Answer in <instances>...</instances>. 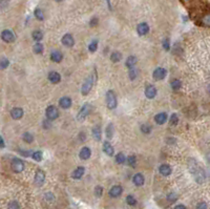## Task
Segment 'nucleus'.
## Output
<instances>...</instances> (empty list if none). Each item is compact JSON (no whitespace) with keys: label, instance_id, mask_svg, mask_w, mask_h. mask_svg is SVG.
I'll list each match as a JSON object with an SVG mask.
<instances>
[{"label":"nucleus","instance_id":"a18cd8bd","mask_svg":"<svg viewBox=\"0 0 210 209\" xmlns=\"http://www.w3.org/2000/svg\"><path fill=\"white\" fill-rule=\"evenodd\" d=\"M167 199H168L170 202H174V201L178 199V195L175 194H169L167 195Z\"/></svg>","mask_w":210,"mask_h":209},{"label":"nucleus","instance_id":"79ce46f5","mask_svg":"<svg viewBox=\"0 0 210 209\" xmlns=\"http://www.w3.org/2000/svg\"><path fill=\"white\" fill-rule=\"evenodd\" d=\"M0 64H1V68L2 70H4V68H6L7 66H9L10 64V61L6 59V58H1V62H0Z\"/></svg>","mask_w":210,"mask_h":209},{"label":"nucleus","instance_id":"2f4dec72","mask_svg":"<svg viewBox=\"0 0 210 209\" xmlns=\"http://www.w3.org/2000/svg\"><path fill=\"white\" fill-rule=\"evenodd\" d=\"M127 164H128L130 167H135V165H137V158H135V156H129V157L127 158Z\"/></svg>","mask_w":210,"mask_h":209},{"label":"nucleus","instance_id":"58836bf2","mask_svg":"<svg viewBox=\"0 0 210 209\" xmlns=\"http://www.w3.org/2000/svg\"><path fill=\"white\" fill-rule=\"evenodd\" d=\"M179 123V117H178L177 113H172L171 117H170V124L171 125H177Z\"/></svg>","mask_w":210,"mask_h":209},{"label":"nucleus","instance_id":"72a5a7b5","mask_svg":"<svg viewBox=\"0 0 210 209\" xmlns=\"http://www.w3.org/2000/svg\"><path fill=\"white\" fill-rule=\"evenodd\" d=\"M34 15H35V17H36L39 21L44 20V14H43V12H42V11H41L40 9H36V10H35V12H34Z\"/></svg>","mask_w":210,"mask_h":209},{"label":"nucleus","instance_id":"4be33fe9","mask_svg":"<svg viewBox=\"0 0 210 209\" xmlns=\"http://www.w3.org/2000/svg\"><path fill=\"white\" fill-rule=\"evenodd\" d=\"M62 59H63V55H62V53L59 51H54L52 54H50V60L56 63L61 62Z\"/></svg>","mask_w":210,"mask_h":209},{"label":"nucleus","instance_id":"f8f14e48","mask_svg":"<svg viewBox=\"0 0 210 209\" xmlns=\"http://www.w3.org/2000/svg\"><path fill=\"white\" fill-rule=\"evenodd\" d=\"M23 109L20 107H14L12 110H11V117H12L14 120H20L21 118L23 117Z\"/></svg>","mask_w":210,"mask_h":209},{"label":"nucleus","instance_id":"ddd939ff","mask_svg":"<svg viewBox=\"0 0 210 209\" xmlns=\"http://www.w3.org/2000/svg\"><path fill=\"white\" fill-rule=\"evenodd\" d=\"M145 96L148 99H153L156 96V88L155 85H147L145 88Z\"/></svg>","mask_w":210,"mask_h":209},{"label":"nucleus","instance_id":"3c124183","mask_svg":"<svg viewBox=\"0 0 210 209\" xmlns=\"http://www.w3.org/2000/svg\"><path fill=\"white\" fill-rule=\"evenodd\" d=\"M203 22L205 23L206 25H210V16H206V17H204Z\"/></svg>","mask_w":210,"mask_h":209},{"label":"nucleus","instance_id":"bb28decb","mask_svg":"<svg viewBox=\"0 0 210 209\" xmlns=\"http://www.w3.org/2000/svg\"><path fill=\"white\" fill-rule=\"evenodd\" d=\"M121 59H122V54H121L120 52H114V53H111L110 60L114 63H117V62L121 61Z\"/></svg>","mask_w":210,"mask_h":209},{"label":"nucleus","instance_id":"603ef678","mask_svg":"<svg viewBox=\"0 0 210 209\" xmlns=\"http://www.w3.org/2000/svg\"><path fill=\"white\" fill-rule=\"evenodd\" d=\"M0 147H1V149H3V148L5 147V144H4V139L3 137H0Z\"/></svg>","mask_w":210,"mask_h":209},{"label":"nucleus","instance_id":"9d476101","mask_svg":"<svg viewBox=\"0 0 210 209\" xmlns=\"http://www.w3.org/2000/svg\"><path fill=\"white\" fill-rule=\"evenodd\" d=\"M61 42L62 44L66 47H71L75 44V40H74V37L71 35V34H65L64 36L62 37L61 39Z\"/></svg>","mask_w":210,"mask_h":209},{"label":"nucleus","instance_id":"c9c22d12","mask_svg":"<svg viewBox=\"0 0 210 209\" xmlns=\"http://www.w3.org/2000/svg\"><path fill=\"white\" fill-rule=\"evenodd\" d=\"M140 129H141V131H142L143 134H150V131H151V127L148 125L147 123L142 124V125L140 126Z\"/></svg>","mask_w":210,"mask_h":209},{"label":"nucleus","instance_id":"09e8293b","mask_svg":"<svg viewBox=\"0 0 210 209\" xmlns=\"http://www.w3.org/2000/svg\"><path fill=\"white\" fill-rule=\"evenodd\" d=\"M196 209H207V204L205 202H201L196 205Z\"/></svg>","mask_w":210,"mask_h":209},{"label":"nucleus","instance_id":"b1692460","mask_svg":"<svg viewBox=\"0 0 210 209\" xmlns=\"http://www.w3.org/2000/svg\"><path fill=\"white\" fill-rule=\"evenodd\" d=\"M137 57L135 56H129L128 58L126 59V62H125V65L127 68H129V70H131V68L135 67V65L137 64Z\"/></svg>","mask_w":210,"mask_h":209},{"label":"nucleus","instance_id":"20e7f679","mask_svg":"<svg viewBox=\"0 0 210 209\" xmlns=\"http://www.w3.org/2000/svg\"><path fill=\"white\" fill-rule=\"evenodd\" d=\"M92 86H94V77L92 75L88 76L86 78V80L83 83V85L81 87V94L83 96H87L89 94V92L92 91Z\"/></svg>","mask_w":210,"mask_h":209},{"label":"nucleus","instance_id":"6ab92c4d","mask_svg":"<svg viewBox=\"0 0 210 209\" xmlns=\"http://www.w3.org/2000/svg\"><path fill=\"white\" fill-rule=\"evenodd\" d=\"M159 171H160V173L162 174V176L168 177L169 174L171 173L172 169L168 164H162V165L160 166V168H159Z\"/></svg>","mask_w":210,"mask_h":209},{"label":"nucleus","instance_id":"7ed1b4c3","mask_svg":"<svg viewBox=\"0 0 210 209\" xmlns=\"http://www.w3.org/2000/svg\"><path fill=\"white\" fill-rule=\"evenodd\" d=\"M12 170L16 173H20L24 170V162L19 158H14L11 162Z\"/></svg>","mask_w":210,"mask_h":209},{"label":"nucleus","instance_id":"9b49d317","mask_svg":"<svg viewBox=\"0 0 210 209\" xmlns=\"http://www.w3.org/2000/svg\"><path fill=\"white\" fill-rule=\"evenodd\" d=\"M47 79H49V81L50 83L57 84L61 81V75L59 73H57V71L53 70V71H49V76H47Z\"/></svg>","mask_w":210,"mask_h":209},{"label":"nucleus","instance_id":"49530a36","mask_svg":"<svg viewBox=\"0 0 210 209\" xmlns=\"http://www.w3.org/2000/svg\"><path fill=\"white\" fill-rule=\"evenodd\" d=\"M98 23H99V20H98V18H97V17H94L92 20H90L89 25H90V26H97V25H98Z\"/></svg>","mask_w":210,"mask_h":209},{"label":"nucleus","instance_id":"393cba45","mask_svg":"<svg viewBox=\"0 0 210 209\" xmlns=\"http://www.w3.org/2000/svg\"><path fill=\"white\" fill-rule=\"evenodd\" d=\"M92 131V137H94V139L96 141H100L101 140V127L100 126H95Z\"/></svg>","mask_w":210,"mask_h":209},{"label":"nucleus","instance_id":"423d86ee","mask_svg":"<svg viewBox=\"0 0 210 209\" xmlns=\"http://www.w3.org/2000/svg\"><path fill=\"white\" fill-rule=\"evenodd\" d=\"M45 115H46V118L49 120H56L59 117V110L54 105H49V106H47L46 110H45Z\"/></svg>","mask_w":210,"mask_h":209},{"label":"nucleus","instance_id":"a211bd4d","mask_svg":"<svg viewBox=\"0 0 210 209\" xmlns=\"http://www.w3.org/2000/svg\"><path fill=\"white\" fill-rule=\"evenodd\" d=\"M132 182H134L135 186H142L145 182V178L142 173H135L134 178H132Z\"/></svg>","mask_w":210,"mask_h":209},{"label":"nucleus","instance_id":"a878e982","mask_svg":"<svg viewBox=\"0 0 210 209\" xmlns=\"http://www.w3.org/2000/svg\"><path fill=\"white\" fill-rule=\"evenodd\" d=\"M32 37L35 41H41L43 38V33L40 30H35L32 33Z\"/></svg>","mask_w":210,"mask_h":209},{"label":"nucleus","instance_id":"5701e85b","mask_svg":"<svg viewBox=\"0 0 210 209\" xmlns=\"http://www.w3.org/2000/svg\"><path fill=\"white\" fill-rule=\"evenodd\" d=\"M59 105L62 108H70L71 106V99L70 97H62L59 101Z\"/></svg>","mask_w":210,"mask_h":209},{"label":"nucleus","instance_id":"412c9836","mask_svg":"<svg viewBox=\"0 0 210 209\" xmlns=\"http://www.w3.org/2000/svg\"><path fill=\"white\" fill-rule=\"evenodd\" d=\"M155 121H156V123L160 124V125H163V124L167 121V113H159L158 115L155 116Z\"/></svg>","mask_w":210,"mask_h":209},{"label":"nucleus","instance_id":"c85d7f7f","mask_svg":"<svg viewBox=\"0 0 210 209\" xmlns=\"http://www.w3.org/2000/svg\"><path fill=\"white\" fill-rule=\"evenodd\" d=\"M22 138H23V141L25 143H28V144H31V143L34 141V136L31 133H28V131H26V133L23 134Z\"/></svg>","mask_w":210,"mask_h":209},{"label":"nucleus","instance_id":"aec40b11","mask_svg":"<svg viewBox=\"0 0 210 209\" xmlns=\"http://www.w3.org/2000/svg\"><path fill=\"white\" fill-rule=\"evenodd\" d=\"M84 173H85V168L82 167V166H79V167H77L75 170L73 171V174H71V177H73V179L79 180V179H81L82 177H83Z\"/></svg>","mask_w":210,"mask_h":209},{"label":"nucleus","instance_id":"de8ad7c7","mask_svg":"<svg viewBox=\"0 0 210 209\" xmlns=\"http://www.w3.org/2000/svg\"><path fill=\"white\" fill-rule=\"evenodd\" d=\"M45 198H46V200H47V201H49V202H52V201H54V199H55L54 194H53L52 192H47V194H45Z\"/></svg>","mask_w":210,"mask_h":209},{"label":"nucleus","instance_id":"6e6d98bb","mask_svg":"<svg viewBox=\"0 0 210 209\" xmlns=\"http://www.w3.org/2000/svg\"><path fill=\"white\" fill-rule=\"evenodd\" d=\"M55 1H57V2H61V1H63V0H55Z\"/></svg>","mask_w":210,"mask_h":209},{"label":"nucleus","instance_id":"7c9ffc66","mask_svg":"<svg viewBox=\"0 0 210 209\" xmlns=\"http://www.w3.org/2000/svg\"><path fill=\"white\" fill-rule=\"evenodd\" d=\"M114 136V125L113 124H108V126L106 127V137L108 138V140H110Z\"/></svg>","mask_w":210,"mask_h":209},{"label":"nucleus","instance_id":"e433bc0d","mask_svg":"<svg viewBox=\"0 0 210 209\" xmlns=\"http://www.w3.org/2000/svg\"><path fill=\"white\" fill-rule=\"evenodd\" d=\"M126 202H127V204L130 206H135L137 204V200L134 198V195H130V194L126 197Z\"/></svg>","mask_w":210,"mask_h":209},{"label":"nucleus","instance_id":"dca6fc26","mask_svg":"<svg viewBox=\"0 0 210 209\" xmlns=\"http://www.w3.org/2000/svg\"><path fill=\"white\" fill-rule=\"evenodd\" d=\"M123 192V189L120 185H116V186H113L109 190V195L111 198H118L120 197Z\"/></svg>","mask_w":210,"mask_h":209},{"label":"nucleus","instance_id":"f257e3e1","mask_svg":"<svg viewBox=\"0 0 210 209\" xmlns=\"http://www.w3.org/2000/svg\"><path fill=\"white\" fill-rule=\"evenodd\" d=\"M191 162H192V165L189 164V169L191 173H192L193 177H195V181L198 182V183H203V182L205 181V173H204L203 169L199 167L195 160H191Z\"/></svg>","mask_w":210,"mask_h":209},{"label":"nucleus","instance_id":"f3484780","mask_svg":"<svg viewBox=\"0 0 210 209\" xmlns=\"http://www.w3.org/2000/svg\"><path fill=\"white\" fill-rule=\"evenodd\" d=\"M92 156V150H90L89 147H83L79 152V157H80L81 160H88L89 157Z\"/></svg>","mask_w":210,"mask_h":209},{"label":"nucleus","instance_id":"864d4df0","mask_svg":"<svg viewBox=\"0 0 210 209\" xmlns=\"http://www.w3.org/2000/svg\"><path fill=\"white\" fill-rule=\"evenodd\" d=\"M174 209H186V207L184 205H178V206H175Z\"/></svg>","mask_w":210,"mask_h":209},{"label":"nucleus","instance_id":"c756f323","mask_svg":"<svg viewBox=\"0 0 210 209\" xmlns=\"http://www.w3.org/2000/svg\"><path fill=\"white\" fill-rule=\"evenodd\" d=\"M125 161H126V157H125V155H124L123 152L117 153V156H116V162L117 163H118V164H124V163H125Z\"/></svg>","mask_w":210,"mask_h":209},{"label":"nucleus","instance_id":"2eb2a0df","mask_svg":"<svg viewBox=\"0 0 210 209\" xmlns=\"http://www.w3.org/2000/svg\"><path fill=\"white\" fill-rule=\"evenodd\" d=\"M103 151L105 152V155H107L108 157H113L115 153V149H114L113 145L110 144V142L105 141L103 143Z\"/></svg>","mask_w":210,"mask_h":209},{"label":"nucleus","instance_id":"ea45409f","mask_svg":"<svg viewBox=\"0 0 210 209\" xmlns=\"http://www.w3.org/2000/svg\"><path fill=\"white\" fill-rule=\"evenodd\" d=\"M7 209H20V206L18 204V202L12 201V202H10L9 205H7Z\"/></svg>","mask_w":210,"mask_h":209},{"label":"nucleus","instance_id":"39448f33","mask_svg":"<svg viewBox=\"0 0 210 209\" xmlns=\"http://www.w3.org/2000/svg\"><path fill=\"white\" fill-rule=\"evenodd\" d=\"M90 112H92V105L89 103H84L83 106L81 107V109L79 110L78 115H77L78 121H84L87 116L90 113Z\"/></svg>","mask_w":210,"mask_h":209},{"label":"nucleus","instance_id":"4468645a","mask_svg":"<svg viewBox=\"0 0 210 209\" xmlns=\"http://www.w3.org/2000/svg\"><path fill=\"white\" fill-rule=\"evenodd\" d=\"M137 32L140 36H144L146 34H148V32H149V25L146 22L140 23V24L137 26Z\"/></svg>","mask_w":210,"mask_h":209},{"label":"nucleus","instance_id":"6e6552de","mask_svg":"<svg viewBox=\"0 0 210 209\" xmlns=\"http://www.w3.org/2000/svg\"><path fill=\"white\" fill-rule=\"evenodd\" d=\"M1 38L4 42H7V43H12V42L15 41V35L12 31L10 30H4L2 31L1 33Z\"/></svg>","mask_w":210,"mask_h":209},{"label":"nucleus","instance_id":"a19ab883","mask_svg":"<svg viewBox=\"0 0 210 209\" xmlns=\"http://www.w3.org/2000/svg\"><path fill=\"white\" fill-rule=\"evenodd\" d=\"M103 194V187L102 186H96L95 188V195L97 198H100Z\"/></svg>","mask_w":210,"mask_h":209},{"label":"nucleus","instance_id":"cd10ccee","mask_svg":"<svg viewBox=\"0 0 210 209\" xmlns=\"http://www.w3.org/2000/svg\"><path fill=\"white\" fill-rule=\"evenodd\" d=\"M170 86H171V88L174 89V91H179L181 87H182V82H181L179 79H174V80L171 82Z\"/></svg>","mask_w":210,"mask_h":209},{"label":"nucleus","instance_id":"f704fd0d","mask_svg":"<svg viewBox=\"0 0 210 209\" xmlns=\"http://www.w3.org/2000/svg\"><path fill=\"white\" fill-rule=\"evenodd\" d=\"M98 49V40H92L88 45V51L90 53H95Z\"/></svg>","mask_w":210,"mask_h":209},{"label":"nucleus","instance_id":"4c0bfd02","mask_svg":"<svg viewBox=\"0 0 210 209\" xmlns=\"http://www.w3.org/2000/svg\"><path fill=\"white\" fill-rule=\"evenodd\" d=\"M42 152L41 151H35L33 152V155H32V158L34 159L35 161H37V162H40V161L42 160Z\"/></svg>","mask_w":210,"mask_h":209},{"label":"nucleus","instance_id":"f03ea898","mask_svg":"<svg viewBox=\"0 0 210 209\" xmlns=\"http://www.w3.org/2000/svg\"><path fill=\"white\" fill-rule=\"evenodd\" d=\"M118 104L117 101V96L114 91H108L106 92V105H107L108 109H115Z\"/></svg>","mask_w":210,"mask_h":209},{"label":"nucleus","instance_id":"37998d69","mask_svg":"<svg viewBox=\"0 0 210 209\" xmlns=\"http://www.w3.org/2000/svg\"><path fill=\"white\" fill-rule=\"evenodd\" d=\"M138 76V71L135 70V68H131V70H129V78L130 80H135V78H137Z\"/></svg>","mask_w":210,"mask_h":209},{"label":"nucleus","instance_id":"8fccbe9b","mask_svg":"<svg viewBox=\"0 0 210 209\" xmlns=\"http://www.w3.org/2000/svg\"><path fill=\"white\" fill-rule=\"evenodd\" d=\"M9 5V0H1V10H4Z\"/></svg>","mask_w":210,"mask_h":209},{"label":"nucleus","instance_id":"5fc2aeb1","mask_svg":"<svg viewBox=\"0 0 210 209\" xmlns=\"http://www.w3.org/2000/svg\"><path fill=\"white\" fill-rule=\"evenodd\" d=\"M207 92H208V94L210 95V84L208 85V87H207Z\"/></svg>","mask_w":210,"mask_h":209},{"label":"nucleus","instance_id":"1a4fd4ad","mask_svg":"<svg viewBox=\"0 0 210 209\" xmlns=\"http://www.w3.org/2000/svg\"><path fill=\"white\" fill-rule=\"evenodd\" d=\"M45 181V173L42 169H38L35 174V184L37 186H42Z\"/></svg>","mask_w":210,"mask_h":209},{"label":"nucleus","instance_id":"473e14b6","mask_svg":"<svg viewBox=\"0 0 210 209\" xmlns=\"http://www.w3.org/2000/svg\"><path fill=\"white\" fill-rule=\"evenodd\" d=\"M33 51L35 54H42L43 53V45L41 43H36L33 46Z\"/></svg>","mask_w":210,"mask_h":209},{"label":"nucleus","instance_id":"0eeeda50","mask_svg":"<svg viewBox=\"0 0 210 209\" xmlns=\"http://www.w3.org/2000/svg\"><path fill=\"white\" fill-rule=\"evenodd\" d=\"M166 75H167V70H165V68L158 67V68H156V70H153L152 77H153V79H155V80L160 81V80H163V79H165Z\"/></svg>","mask_w":210,"mask_h":209},{"label":"nucleus","instance_id":"c03bdc74","mask_svg":"<svg viewBox=\"0 0 210 209\" xmlns=\"http://www.w3.org/2000/svg\"><path fill=\"white\" fill-rule=\"evenodd\" d=\"M163 47L165 51H169L170 49V41L168 38H165L163 40Z\"/></svg>","mask_w":210,"mask_h":209}]
</instances>
